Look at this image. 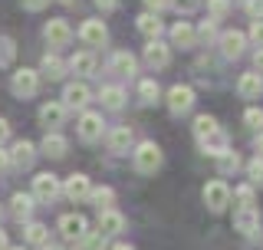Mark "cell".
<instances>
[{"instance_id":"cell-19","label":"cell","mask_w":263,"mask_h":250,"mask_svg":"<svg viewBox=\"0 0 263 250\" xmlns=\"http://www.w3.org/2000/svg\"><path fill=\"white\" fill-rule=\"evenodd\" d=\"M237 93H240L243 99H260V93H263L260 73H243V76L237 79Z\"/></svg>"},{"instance_id":"cell-37","label":"cell","mask_w":263,"mask_h":250,"mask_svg":"<svg viewBox=\"0 0 263 250\" xmlns=\"http://www.w3.org/2000/svg\"><path fill=\"white\" fill-rule=\"evenodd\" d=\"M13 53H16V46H13V40H7V37H4V40H0V63H4V66H7V63H10V60H13Z\"/></svg>"},{"instance_id":"cell-6","label":"cell","mask_w":263,"mask_h":250,"mask_svg":"<svg viewBox=\"0 0 263 250\" xmlns=\"http://www.w3.org/2000/svg\"><path fill=\"white\" fill-rule=\"evenodd\" d=\"M204 204H208L214 214H220L230 204V188L224 185V181H211V185H204Z\"/></svg>"},{"instance_id":"cell-28","label":"cell","mask_w":263,"mask_h":250,"mask_svg":"<svg viewBox=\"0 0 263 250\" xmlns=\"http://www.w3.org/2000/svg\"><path fill=\"white\" fill-rule=\"evenodd\" d=\"M132 138H135V135H132L128 125H119V129H112V132H109V148H112V152H128Z\"/></svg>"},{"instance_id":"cell-49","label":"cell","mask_w":263,"mask_h":250,"mask_svg":"<svg viewBox=\"0 0 263 250\" xmlns=\"http://www.w3.org/2000/svg\"><path fill=\"white\" fill-rule=\"evenodd\" d=\"M253 148H257V158H263V132L257 135V141H253Z\"/></svg>"},{"instance_id":"cell-44","label":"cell","mask_w":263,"mask_h":250,"mask_svg":"<svg viewBox=\"0 0 263 250\" xmlns=\"http://www.w3.org/2000/svg\"><path fill=\"white\" fill-rule=\"evenodd\" d=\"M20 4H23V10H33V13H36V10H43L49 0H20Z\"/></svg>"},{"instance_id":"cell-10","label":"cell","mask_w":263,"mask_h":250,"mask_svg":"<svg viewBox=\"0 0 263 250\" xmlns=\"http://www.w3.org/2000/svg\"><path fill=\"white\" fill-rule=\"evenodd\" d=\"M10 168H30L33 165V158H36V145L33 141H27V138H20V141H13L10 145Z\"/></svg>"},{"instance_id":"cell-53","label":"cell","mask_w":263,"mask_h":250,"mask_svg":"<svg viewBox=\"0 0 263 250\" xmlns=\"http://www.w3.org/2000/svg\"><path fill=\"white\" fill-rule=\"evenodd\" d=\"M10 250H27V247H10Z\"/></svg>"},{"instance_id":"cell-25","label":"cell","mask_w":263,"mask_h":250,"mask_svg":"<svg viewBox=\"0 0 263 250\" xmlns=\"http://www.w3.org/2000/svg\"><path fill=\"white\" fill-rule=\"evenodd\" d=\"M99 99H102V105L105 109H122V105H125V89L122 86H102L99 89Z\"/></svg>"},{"instance_id":"cell-13","label":"cell","mask_w":263,"mask_h":250,"mask_svg":"<svg viewBox=\"0 0 263 250\" xmlns=\"http://www.w3.org/2000/svg\"><path fill=\"white\" fill-rule=\"evenodd\" d=\"M79 40L86 46H102L105 40H109V30H105V23L102 20H86L79 27Z\"/></svg>"},{"instance_id":"cell-35","label":"cell","mask_w":263,"mask_h":250,"mask_svg":"<svg viewBox=\"0 0 263 250\" xmlns=\"http://www.w3.org/2000/svg\"><path fill=\"white\" fill-rule=\"evenodd\" d=\"M230 198H237V201H240V207H253V188H250V185H240Z\"/></svg>"},{"instance_id":"cell-21","label":"cell","mask_w":263,"mask_h":250,"mask_svg":"<svg viewBox=\"0 0 263 250\" xmlns=\"http://www.w3.org/2000/svg\"><path fill=\"white\" fill-rule=\"evenodd\" d=\"M171 43H175V46H181V49L194 46V43H197V37H194V27H191V23H184V20H178L175 27H171Z\"/></svg>"},{"instance_id":"cell-45","label":"cell","mask_w":263,"mask_h":250,"mask_svg":"<svg viewBox=\"0 0 263 250\" xmlns=\"http://www.w3.org/2000/svg\"><path fill=\"white\" fill-rule=\"evenodd\" d=\"M10 138V122L7 119H0V148H4V141Z\"/></svg>"},{"instance_id":"cell-27","label":"cell","mask_w":263,"mask_h":250,"mask_svg":"<svg viewBox=\"0 0 263 250\" xmlns=\"http://www.w3.org/2000/svg\"><path fill=\"white\" fill-rule=\"evenodd\" d=\"M138 30H142V37H148V43H152V40H158L161 33H164L161 20L155 13H142V16H138Z\"/></svg>"},{"instance_id":"cell-41","label":"cell","mask_w":263,"mask_h":250,"mask_svg":"<svg viewBox=\"0 0 263 250\" xmlns=\"http://www.w3.org/2000/svg\"><path fill=\"white\" fill-rule=\"evenodd\" d=\"M247 171H250L253 181H260V178H263V158H253V162L247 165Z\"/></svg>"},{"instance_id":"cell-5","label":"cell","mask_w":263,"mask_h":250,"mask_svg":"<svg viewBox=\"0 0 263 250\" xmlns=\"http://www.w3.org/2000/svg\"><path fill=\"white\" fill-rule=\"evenodd\" d=\"M76 129H79V138L82 141H99V138H102V132H105V122H102V115H99V112H82L79 122H76Z\"/></svg>"},{"instance_id":"cell-14","label":"cell","mask_w":263,"mask_h":250,"mask_svg":"<svg viewBox=\"0 0 263 250\" xmlns=\"http://www.w3.org/2000/svg\"><path fill=\"white\" fill-rule=\"evenodd\" d=\"M234 230H240L243 237H253L260 230V214L253 211V207H240V211L234 214Z\"/></svg>"},{"instance_id":"cell-15","label":"cell","mask_w":263,"mask_h":250,"mask_svg":"<svg viewBox=\"0 0 263 250\" xmlns=\"http://www.w3.org/2000/svg\"><path fill=\"white\" fill-rule=\"evenodd\" d=\"M145 63L152 66V69H164V66L171 63V49H168V43H161V40H152V43L145 46Z\"/></svg>"},{"instance_id":"cell-4","label":"cell","mask_w":263,"mask_h":250,"mask_svg":"<svg viewBox=\"0 0 263 250\" xmlns=\"http://www.w3.org/2000/svg\"><path fill=\"white\" fill-rule=\"evenodd\" d=\"M43 37H46V43L53 46V49L69 46V40H72V27H69V20H63V16H56V20H46Z\"/></svg>"},{"instance_id":"cell-12","label":"cell","mask_w":263,"mask_h":250,"mask_svg":"<svg viewBox=\"0 0 263 250\" xmlns=\"http://www.w3.org/2000/svg\"><path fill=\"white\" fill-rule=\"evenodd\" d=\"M63 194L69 198V201H86L89 194H92V185H89V178L86 174H69V178H66V185H63Z\"/></svg>"},{"instance_id":"cell-43","label":"cell","mask_w":263,"mask_h":250,"mask_svg":"<svg viewBox=\"0 0 263 250\" xmlns=\"http://www.w3.org/2000/svg\"><path fill=\"white\" fill-rule=\"evenodd\" d=\"M171 7H175V10H181V13H191L194 7H197V0H171Z\"/></svg>"},{"instance_id":"cell-52","label":"cell","mask_w":263,"mask_h":250,"mask_svg":"<svg viewBox=\"0 0 263 250\" xmlns=\"http://www.w3.org/2000/svg\"><path fill=\"white\" fill-rule=\"evenodd\" d=\"M43 250H63V247H56V244H46V247H43Z\"/></svg>"},{"instance_id":"cell-18","label":"cell","mask_w":263,"mask_h":250,"mask_svg":"<svg viewBox=\"0 0 263 250\" xmlns=\"http://www.w3.org/2000/svg\"><path fill=\"white\" fill-rule=\"evenodd\" d=\"M109 69L115 73V76H135V69H138V60L128 53V49H119V53H112V60H109Z\"/></svg>"},{"instance_id":"cell-40","label":"cell","mask_w":263,"mask_h":250,"mask_svg":"<svg viewBox=\"0 0 263 250\" xmlns=\"http://www.w3.org/2000/svg\"><path fill=\"white\" fill-rule=\"evenodd\" d=\"M250 40L263 49V20H253V27H250Z\"/></svg>"},{"instance_id":"cell-9","label":"cell","mask_w":263,"mask_h":250,"mask_svg":"<svg viewBox=\"0 0 263 250\" xmlns=\"http://www.w3.org/2000/svg\"><path fill=\"white\" fill-rule=\"evenodd\" d=\"M60 234L66 237V240H79L89 234V224H86V218H82V214H63L60 218Z\"/></svg>"},{"instance_id":"cell-46","label":"cell","mask_w":263,"mask_h":250,"mask_svg":"<svg viewBox=\"0 0 263 250\" xmlns=\"http://www.w3.org/2000/svg\"><path fill=\"white\" fill-rule=\"evenodd\" d=\"M7 171H10V155L0 148V174H7Z\"/></svg>"},{"instance_id":"cell-33","label":"cell","mask_w":263,"mask_h":250,"mask_svg":"<svg viewBox=\"0 0 263 250\" xmlns=\"http://www.w3.org/2000/svg\"><path fill=\"white\" fill-rule=\"evenodd\" d=\"M89 198L96 201V207H99V211H109V207H112V201H115V191H112V188H96Z\"/></svg>"},{"instance_id":"cell-50","label":"cell","mask_w":263,"mask_h":250,"mask_svg":"<svg viewBox=\"0 0 263 250\" xmlns=\"http://www.w3.org/2000/svg\"><path fill=\"white\" fill-rule=\"evenodd\" d=\"M0 250H10V240H7V230H0Z\"/></svg>"},{"instance_id":"cell-22","label":"cell","mask_w":263,"mask_h":250,"mask_svg":"<svg viewBox=\"0 0 263 250\" xmlns=\"http://www.w3.org/2000/svg\"><path fill=\"white\" fill-rule=\"evenodd\" d=\"M201 148H204V152H208V155H214V158H217V155H224L227 152V135H224V129H214L211 132V135H204L201 138Z\"/></svg>"},{"instance_id":"cell-30","label":"cell","mask_w":263,"mask_h":250,"mask_svg":"<svg viewBox=\"0 0 263 250\" xmlns=\"http://www.w3.org/2000/svg\"><path fill=\"white\" fill-rule=\"evenodd\" d=\"M217 168H220V174H234L237 168H240V155L227 148L224 155H217Z\"/></svg>"},{"instance_id":"cell-16","label":"cell","mask_w":263,"mask_h":250,"mask_svg":"<svg viewBox=\"0 0 263 250\" xmlns=\"http://www.w3.org/2000/svg\"><path fill=\"white\" fill-rule=\"evenodd\" d=\"M243 46H247V37L240 30H227V33H220V53L227 56V60H237V56L243 53Z\"/></svg>"},{"instance_id":"cell-29","label":"cell","mask_w":263,"mask_h":250,"mask_svg":"<svg viewBox=\"0 0 263 250\" xmlns=\"http://www.w3.org/2000/svg\"><path fill=\"white\" fill-rule=\"evenodd\" d=\"M27 240H30L33 247H46V244H49V227H46V224L30 221V224H27Z\"/></svg>"},{"instance_id":"cell-39","label":"cell","mask_w":263,"mask_h":250,"mask_svg":"<svg viewBox=\"0 0 263 250\" xmlns=\"http://www.w3.org/2000/svg\"><path fill=\"white\" fill-rule=\"evenodd\" d=\"M247 13L253 20H263V0H247Z\"/></svg>"},{"instance_id":"cell-47","label":"cell","mask_w":263,"mask_h":250,"mask_svg":"<svg viewBox=\"0 0 263 250\" xmlns=\"http://www.w3.org/2000/svg\"><path fill=\"white\" fill-rule=\"evenodd\" d=\"M115 4H119V0H96L99 10H115Z\"/></svg>"},{"instance_id":"cell-20","label":"cell","mask_w":263,"mask_h":250,"mask_svg":"<svg viewBox=\"0 0 263 250\" xmlns=\"http://www.w3.org/2000/svg\"><path fill=\"white\" fill-rule=\"evenodd\" d=\"M33 194H23V191H16V194L10 198V211H13V218L16 221H27L30 224V218H33Z\"/></svg>"},{"instance_id":"cell-38","label":"cell","mask_w":263,"mask_h":250,"mask_svg":"<svg viewBox=\"0 0 263 250\" xmlns=\"http://www.w3.org/2000/svg\"><path fill=\"white\" fill-rule=\"evenodd\" d=\"M243 122L250 125V129H260V125H263V109H247L243 112Z\"/></svg>"},{"instance_id":"cell-3","label":"cell","mask_w":263,"mask_h":250,"mask_svg":"<svg viewBox=\"0 0 263 250\" xmlns=\"http://www.w3.org/2000/svg\"><path fill=\"white\" fill-rule=\"evenodd\" d=\"M10 89H13V96H20V99L36 96V89H40V73H36V69H30V66L16 69L13 76H10Z\"/></svg>"},{"instance_id":"cell-36","label":"cell","mask_w":263,"mask_h":250,"mask_svg":"<svg viewBox=\"0 0 263 250\" xmlns=\"http://www.w3.org/2000/svg\"><path fill=\"white\" fill-rule=\"evenodd\" d=\"M208 10H211L214 20H220V16H227V10H230V0H208Z\"/></svg>"},{"instance_id":"cell-26","label":"cell","mask_w":263,"mask_h":250,"mask_svg":"<svg viewBox=\"0 0 263 250\" xmlns=\"http://www.w3.org/2000/svg\"><path fill=\"white\" fill-rule=\"evenodd\" d=\"M36 73H43V76H49V79H63V76H66V63H63L56 53H46Z\"/></svg>"},{"instance_id":"cell-55","label":"cell","mask_w":263,"mask_h":250,"mask_svg":"<svg viewBox=\"0 0 263 250\" xmlns=\"http://www.w3.org/2000/svg\"><path fill=\"white\" fill-rule=\"evenodd\" d=\"M0 214H4V207H0Z\"/></svg>"},{"instance_id":"cell-51","label":"cell","mask_w":263,"mask_h":250,"mask_svg":"<svg viewBox=\"0 0 263 250\" xmlns=\"http://www.w3.org/2000/svg\"><path fill=\"white\" fill-rule=\"evenodd\" d=\"M112 250H132V247H128V244H115Z\"/></svg>"},{"instance_id":"cell-11","label":"cell","mask_w":263,"mask_h":250,"mask_svg":"<svg viewBox=\"0 0 263 250\" xmlns=\"http://www.w3.org/2000/svg\"><path fill=\"white\" fill-rule=\"evenodd\" d=\"M125 230V214H119L115 207H109V211H99V234L102 237H115Z\"/></svg>"},{"instance_id":"cell-32","label":"cell","mask_w":263,"mask_h":250,"mask_svg":"<svg viewBox=\"0 0 263 250\" xmlns=\"http://www.w3.org/2000/svg\"><path fill=\"white\" fill-rule=\"evenodd\" d=\"M214 129H220L214 115H197V119H194V135H197V141H201L204 135H211Z\"/></svg>"},{"instance_id":"cell-24","label":"cell","mask_w":263,"mask_h":250,"mask_svg":"<svg viewBox=\"0 0 263 250\" xmlns=\"http://www.w3.org/2000/svg\"><path fill=\"white\" fill-rule=\"evenodd\" d=\"M66 69L79 73V76H92V73H96V56L89 53V49H82V53H76L69 63H66Z\"/></svg>"},{"instance_id":"cell-7","label":"cell","mask_w":263,"mask_h":250,"mask_svg":"<svg viewBox=\"0 0 263 250\" xmlns=\"http://www.w3.org/2000/svg\"><path fill=\"white\" fill-rule=\"evenodd\" d=\"M191 105H194V89L191 86H171L168 89V109L175 112V115H184V112H191Z\"/></svg>"},{"instance_id":"cell-48","label":"cell","mask_w":263,"mask_h":250,"mask_svg":"<svg viewBox=\"0 0 263 250\" xmlns=\"http://www.w3.org/2000/svg\"><path fill=\"white\" fill-rule=\"evenodd\" d=\"M253 66H257V73H263V49H257V56H253Z\"/></svg>"},{"instance_id":"cell-2","label":"cell","mask_w":263,"mask_h":250,"mask_svg":"<svg viewBox=\"0 0 263 250\" xmlns=\"http://www.w3.org/2000/svg\"><path fill=\"white\" fill-rule=\"evenodd\" d=\"M161 148L155 145V141H142V145L135 148V168L142 171V174H155L161 168Z\"/></svg>"},{"instance_id":"cell-34","label":"cell","mask_w":263,"mask_h":250,"mask_svg":"<svg viewBox=\"0 0 263 250\" xmlns=\"http://www.w3.org/2000/svg\"><path fill=\"white\" fill-rule=\"evenodd\" d=\"M194 37H197V40H201V43H211V40H214V37H217V23H214V20H204V23H201V27H197V30H194Z\"/></svg>"},{"instance_id":"cell-56","label":"cell","mask_w":263,"mask_h":250,"mask_svg":"<svg viewBox=\"0 0 263 250\" xmlns=\"http://www.w3.org/2000/svg\"><path fill=\"white\" fill-rule=\"evenodd\" d=\"M0 66H4V63H0Z\"/></svg>"},{"instance_id":"cell-31","label":"cell","mask_w":263,"mask_h":250,"mask_svg":"<svg viewBox=\"0 0 263 250\" xmlns=\"http://www.w3.org/2000/svg\"><path fill=\"white\" fill-rule=\"evenodd\" d=\"M138 96H142V102H158V96H161V89H158V82L155 79H142L138 82Z\"/></svg>"},{"instance_id":"cell-17","label":"cell","mask_w":263,"mask_h":250,"mask_svg":"<svg viewBox=\"0 0 263 250\" xmlns=\"http://www.w3.org/2000/svg\"><path fill=\"white\" fill-rule=\"evenodd\" d=\"M40 122H43L46 129L56 132L66 122V105L63 102H43V105H40Z\"/></svg>"},{"instance_id":"cell-1","label":"cell","mask_w":263,"mask_h":250,"mask_svg":"<svg viewBox=\"0 0 263 250\" xmlns=\"http://www.w3.org/2000/svg\"><path fill=\"white\" fill-rule=\"evenodd\" d=\"M60 194H63V181L56 178L53 171H43V174H36V178H33V201L53 204Z\"/></svg>"},{"instance_id":"cell-8","label":"cell","mask_w":263,"mask_h":250,"mask_svg":"<svg viewBox=\"0 0 263 250\" xmlns=\"http://www.w3.org/2000/svg\"><path fill=\"white\" fill-rule=\"evenodd\" d=\"M89 99H92V93H89L86 82H69V86L63 89V105H66V112H69V109H86Z\"/></svg>"},{"instance_id":"cell-23","label":"cell","mask_w":263,"mask_h":250,"mask_svg":"<svg viewBox=\"0 0 263 250\" xmlns=\"http://www.w3.org/2000/svg\"><path fill=\"white\" fill-rule=\"evenodd\" d=\"M43 155H49V158H63L66 152H69V141H66L60 132H46V138H43Z\"/></svg>"},{"instance_id":"cell-42","label":"cell","mask_w":263,"mask_h":250,"mask_svg":"<svg viewBox=\"0 0 263 250\" xmlns=\"http://www.w3.org/2000/svg\"><path fill=\"white\" fill-rule=\"evenodd\" d=\"M145 7H148V13H155L158 16L164 7H171V0H145Z\"/></svg>"},{"instance_id":"cell-54","label":"cell","mask_w":263,"mask_h":250,"mask_svg":"<svg viewBox=\"0 0 263 250\" xmlns=\"http://www.w3.org/2000/svg\"><path fill=\"white\" fill-rule=\"evenodd\" d=\"M63 4H72V0H63Z\"/></svg>"}]
</instances>
